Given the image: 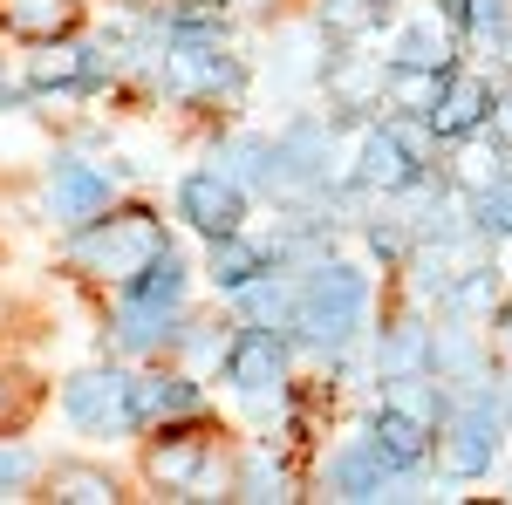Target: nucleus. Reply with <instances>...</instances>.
Instances as JSON below:
<instances>
[{"label": "nucleus", "mask_w": 512, "mask_h": 505, "mask_svg": "<svg viewBox=\"0 0 512 505\" xmlns=\"http://www.w3.org/2000/svg\"><path fill=\"white\" fill-rule=\"evenodd\" d=\"M362 308H369V280L355 267H321L308 280V294L294 301V328L315 349H342L355 328H362Z\"/></svg>", "instance_id": "obj_1"}, {"label": "nucleus", "mask_w": 512, "mask_h": 505, "mask_svg": "<svg viewBox=\"0 0 512 505\" xmlns=\"http://www.w3.org/2000/svg\"><path fill=\"white\" fill-rule=\"evenodd\" d=\"M158 253H164V233H158V219H144V212H123L103 233L82 239V260L96 273H117V280H137Z\"/></svg>", "instance_id": "obj_2"}, {"label": "nucleus", "mask_w": 512, "mask_h": 505, "mask_svg": "<svg viewBox=\"0 0 512 505\" xmlns=\"http://www.w3.org/2000/svg\"><path fill=\"white\" fill-rule=\"evenodd\" d=\"M62 403H69V417H76L82 430H130L137 424V383H123V376H110V369L76 376Z\"/></svg>", "instance_id": "obj_3"}, {"label": "nucleus", "mask_w": 512, "mask_h": 505, "mask_svg": "<svg viewBox=\"0 0 512 505\" xmlns=\"http://www.w3.org/2000/svg\"><path fill=\"white\" fill-rule=\"evenodd\" d=\"M178 205H185V219H192L198 233H239V212H246V198H239L233 178H219V171H198V178H185V192H178Z\"/></svg>", "instance_id": "obj_4"}, {"label": "nucleus", "mask_w": 512, "mask_h": 505, "mask_svg": "<svg viewBox=\"0 0 512 505\" xmlns=\"http://www.w3.org/2000/svg\"><path fill=\"white\" fill-rule=\"evenodd\" d=\"M492 424H499V410H492L485 396L451 424V437H444V471H451V478H478V471H492V451H499Z\"/></svg>", "instance_id": "obj_5"}, {"label": "nucleus", "mask_w": 512, "mask_h": 505, "mask_svg": "<svg viewBox=\"0 0 512 505\" xmlns=\"http://www.w3.org/2000/svg\"><path fill=\"white\" fill-rule=\"evenodd\" d=\"M48 205H55V219L82 226V219H96V212L110 205V178L69 157V164H55V178H48Z\"/></svg>", "instance_id": "obj_6"}, {"label": "nucleus", "mask_w": 512, "mask_h": 505, "mask_svg": "<svg viewBox=\"0 0 512 505\" xmlns=\"http://www.w3.org/2000/svg\"><path fill=\"white\" fill-rule=\"evenodd\" d=\"M369 444L383 451V465H390V471H417L424 458H431V424H417L410 410H390V403H383V417H376V430H369Z\"/></svg>", "instance_id": "obj_7"}, {"label": "nucleus", "mask_w": 512, "mask_h": 505, "mask_svg": "<svg viewBox=\"0 0 512 505\" xmlns=\"http://www.w3.org/2000/svg\"><path fill=\"white\" fill-rule=\"evenodd\" d=\"M321 164H328V130H321V123H294L274 144V185L280 192H287V185H315Z\"/></svg>", "instance_id": "obj_8"}, {"label": "nucleus", "mask_w": 512, "mask_h": 505, "mask_svg": "<svg viewBox=\"0 0 512 505\" xmlns=\"http://www.w3.org/2000/svg\"><path fill=\"white\" fill-rule=\"evenodd\" d=\"M410 178H417L410 144H403L396 130H369V144H362V185H376V192H403Z\"/></svg>", "instance_id": "obj_9"}, {"label": "nucleus", "mask_w": 512, "mask_h": 505, "mask_svg": "<svg viewBox=\"0 0 512 505\" xmlns=\"http://www.w3.org/2000/svg\"><path fill=\"white\" fill-rule=\"evenodd\" d=\"M328 485H335L342 499H383V485H390V465H383V451L362 437V444H349V451L328 465Z\"/></svg>", "instance_id": "obj_10"}, {"label": "nucleus", "mask_w": 512, "mask_h": 505, "mask_svg": "<svg viewBox=\"0 0 512 505\" xmlns=\"http://www.w3.org/2000/svg\"><path fill=\"white\" fill-rule=\"evenodd\" d=\"M226 376H233L239 389H253V396H260V389H274L280 383V342H274V335H260V328H253V335H239L233 355H226Z\"/></svg>", "instance_id": "obj_11"}, {"label": "nucleus", "mask_w": 512, "mask_h": 505, "mask_svg": "<svg viewBox=\"0 0 512 505\" xmlns=\"http://www.w3.org/2000/svg\"><path fill=\"white\" fill-rule=\"evenodd\" d=\"M0 21L28 41H55V35H69L76 0H0Z\"/></svg>", "instance_id": "obj_12"}, {"label": "nucleus", "mask_w": 512, "mask_h": 505, "mask_svg": "<svg viewBox=\"0 0 512 505\" xmlns=\"http://www.w3.org/2000/svg\"><path fill=\"white\" fill-rule=\"evenodd\" d=\"M478 117H485V82L451 76V82H444V96H437V110H431V130H437V137H465Z\"/></svg>", "instance_id": "obj_13"}, {"label": "nucleus", "mask_w": 512, "mask_h": 505, "mask_svg": "<svg viewBox=\"0 0 512 505\" xmlns=\"http://www.w3.org/2000/svg\"><path fill=\"white\" fill-rule=\"evenodd\" d=\"M178 294H185V260L164 246L158 260L130 280V301H144V308H164V314H171V308H178Z\"/></svg>", "instance_id": "obj_14"}, {"label": "nucleus", "mask_w": 512, "mask_h": 505, "mask_svg": "<svg viewBox=\"0 0 512 505\" xmlns=\"http://www.w3.org/2000/svg\"><path fill=\"white\" fill-rule=\"evenodd\" d=\"M198 410V389L178 383V376H158V383H137V424H158V417H185Z\"/></svg>", "instance_id": "obj_15"}, {"label": "nucleus", "mask_w": 512, "mask_h": 505, "mask_svg": "<svg viewBox=\"0 0 512 505\" xmlns=\"http://www.w3.org/2000/svg\"><path fill=\"white\" fill-rule=\"evenodd\" d=\"M260 267H267V253H260V246H246L239 233L212 239V280H219V287H246Z\"/></svg>", "instance_id": "obj_16"}, {"label": "nucleus", "mask_w": 512, "mask_h": 505, "mask_svg": "<svg viewBox=\"0 0 512 505\" xmlns=\"http://www.w3.org/2000/svg\"><path fill=\"white\" fill-rule=\"evenodd\" d=\"M198 471H205V444L198 437H171V444L151 451V478L158 485H192Z\"/></svg>", "instance_id": "obj_17"}, {"label": "nucleus", "mask_w": 512, "mask_h": 505, "mask_svg": "<svg viewBox=\"0 0 512 505\" xmlns=\"http://www.w3.org/2000/svg\"><path fill=\"white\" fill-rule=\"evenodd\" d=\"M55 499H69V505H103V499H117V485H110V471L69 465V471H55Z\"/></svg>", "instance_id": "obj_18"}, {"label": "nucleus", "mask_w": 512, "mask_h": 505, "mask_svg": "<svg viewBox=\"0 0 512 505\" xmlns=\"http://www.w3.org/2000/svg\"><path fill=\"white\" fill-rule=\"evenodd\" d=\"M226 178H233V185H274V144L239 137V144H233V164H226Z\"/></svg>", "instance_id": "obj_19"}, {"label": "nucleus", "mask_w": 512, "mask_h": 505, "mask_svg": "<svg viewBox=\"0 0 512 505\" xmlns=\"http://www.w3.org/2000/svg\"><path fill=\"white\" fill-rule=\"evenodd\" d=\"M424 355H431V335H424L417 321H403L390 342H383V376H410V369H417Z\"/></svg>", "instance_id": "obj_20"}, {"label": "nucleus", "mask_w": 512, "mask_h": 505, "mask_svg": "<svg viewBox=\"0 0 512 505\" xmlns=\"http://www.w3.org/2000/svg\"><path fill=\"white\" fill-rule=\"evenodd\" d=\"M164 335H171V314L164 308H144V301L123 308V349H158Z\"/></svg>", "instance_id": "obj_21"}, {"label": "nucleus", "mask_w": 512, "mask_h": 505, "mask_svg": "<svg viewBox=\"0 0 512 505\" xmlns=\"http://www.w3.org/2000/svg\"><path fill=\"white\" fill-rule=\"evenodd\" d=\"M431 362H437V376H458V383H478V349L451 328V335H437L431 342Z\"/></svg>", "instance_id": "obj_22"}, {"label": "nucleus", "mask_w": 512, "mask_h": 505, "mask_svg": "<svg viewBox=\"0 0 512 505\" xmlns=\"http://www.w3.org/2000/svg\"><path fill=\"white\" fill-rule=\"evenodd\" d=\"M96 48H62V55H41L35 82H96Z\"/></svg>", "instance_id": "obj_23"}, {"label": "nucleus", "mask_w": 512, "mask_h": 505, "mask_svg": "<svg viewBox=\"0 0 512 505\" xmlns=\"http://www.w3.org/2000/svg\"><path fill=\"white\" fill-rule=\"evenodd\" d=\"M239 308L253 314V321H280V314H294V301H287V287L280 280H246V287H233Z\"/></svg>", "instance_id": "obj_24"}, {"label": "nucleus", "mask_w": 512, "mask_h": 505, "mask_svg": "<svg viewBox=\"0 0 512 505\" xmlns=\"http://www.w3.org/2000/svg\"><path fill=\"white\" fill-rule=\"evenodd\" d=\"M396 62H417V69H444V62H451V48H444V35H437L431 21H424V28H410V35L396 41Z\"/></svg>", "instance_id": "obj_25"}, {"label": "nucleus", "mask_w": 512, "mask_h": 505, "mask_svg": "<svg viewBox=\"0 0 512 505\" xmlns=\"http://www.w3.org/2000/svg\"><path fill=\"white\" fill-rule=\"evenodd\" d=\"M376 14H383L376 0H321V28H328V35H362Z\"/></svg>", "instance_id": "obj_26"}, {"label": "nucleus", "mask_w": 512, "mask_h": 505, "mask_svg": "<svg viewBox=\"0 0 512 505\" xmlns=\"http://www.w3.org/2000/svg\"><path fill=\"white\" fill-rule=\"evenodd\" d=\"M383 383H390V396H383L390 410H410L417 424H431V430H437V396H431V389H417L410 376H383Z\"/></svg>", "instance_id": "obj_27"}, {"label": "nucleus", "mask_w": 512, "mask_h": 505, "mask_svg": "<svg viewBox=\"0 0 512 505\" xmlns=\"http://www.w3.org/2000/svg\"><path fill=\"white\" fill-rule=\"evenodd\" d=\"M478 226H485V233H512V178H499V185L478 192Z\"/></svg>", "instance_id": "obj_28"}, {"label": "nucleus", "mask_w": 512, "mask_h": 505, "mask_svg": "<svg viewBox=\"0 0 512 505\" xmlns=\"http://www.w3.org/2000/svg\"><path fill=\"white\" fill-rule=\"evenodd\" d=\"M21 478H35V451L0 444V492H7V485H21Z\"/></svg>", "instance_id": "obj_29"}, {"label": "nucleus", "mask_w": 512, "mask_h": 505, "mask_svg": "<svg viewBox=\"0 0 512 505\" xmlns=\"http://www.w3.org/2000/svg\"><path fill=\"white\" fill-rule=\"evenodd\" d=\"M431 123V117H424ZM424 123H390L396 137H403V144H410V157H417V164H424V157H431V130H424Z\"/></svg>", "instance_id": "obj_30"}, {"label": "nucleus", "mask_w": 512, "mask_h": 505, "mask_svg": "<svg viewBox=\"0 0 512 505\" xmlns=\"http://www.w3.org/2000/svg\"><path fill=\"white\" fill-rule=\"evenodd\" d=\"M499 21H506V0H472V28L478 35H492Z\"/></svg>", "instance_id": "obj_31"}, {"label": "nucleus", "mask_w": 512, "mask_h": 505, "mask_svg": "<svg viewBox=\"0 0 512 505\" xmlns=\"http://www.w3.org/2000/svg\"><path fill=\"white\" fill-rule=\"evenodd\" d=\"M499 123H506V130H512V96H506V110H499Z\"/></svg>", "instance_id": "obj_32"}, {"label": "nucleus", "mask_w": 512, "mask_h": 505, "mask_svg": "<svg viewBox=\"0 0 512 505\" xmlns=\"http://www.w3.org/2000/svg\"><path fill=\"white\" fill-rule=\"evenodd\" d=\"M7 96H14V82H7V76H0V103H7Z\"/></svg>", "instance_id": "obj_33"}, {"label": "nucleus", "mask_w": 512, "mask_h": 505, "mask_svg": "<svg viewBox=\"0 0 512 505\" xmlns=\"http://www.w3.org/2000/svg\"><path fill=\"white\" fill-rule=\"evenodd\" d=\"M0 410H7V383H0Z\"/></svg>", "instance_id": "obj_34"}, {"label": "nucleus", "mask_w": 512, "mask_h": 505, "mask_svg": "<svg viewBox=\"0 0 512 505\" xmlns=\"http://www.w3.org/2000/svg\"><path fill=\"white\" fill-rule=\"evenodd\" d=\"M506 417H512V389H506Z\"/></svg>", "instance_id": "obj_35"}, {"label": "nucleus", "mask_w": 512, "mask_h": 505, "mask_svg": "<svg viewBox=\"0 0 512 505\" xmlns=\"http://www.w3.org/2000/svg\"><path fill=\"white\" fill-rule=\"evenodd\" d=\"M506 349H512V321H506Z\"/></svg>", "instance_id": "obj_36"}, {"label": "nucleus", "mask_w": 512, "mask_h": 505, "mask_svg": "<svg viewBox=\"0 0 512 505\" xmlns=\"http://www.w3.org/2000/svg\"><path fill=\"white\" fill-rule=\"evenodd\" d=\"M376 7H390V0H376Z\"/></svg>", "instance_id": "obj_37"}]
</instances>
